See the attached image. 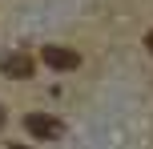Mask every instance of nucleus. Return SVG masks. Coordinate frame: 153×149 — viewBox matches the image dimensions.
Returning a JSON list of instances; mask_svg holds the SVG:
<instances>
[{"label":"nucleus","instance_id":"f257e3e1","mask_svg":"<svg viewBox=\"0 0 153 149\" xmlns=\"http://www.w3.org/2000/svg\"><path fill=\"white\" fill-rule=\"evenodd\" d=\"M40 61L48 64V69H56V73H69V69H81V53L69 44H48V48H40Z\"/></svg>","mask_w":153,"mask_h":149},{"label":"nucleus","instance_id":"f03ea898","mask_svg":"<svg viewBox=\"0 0 153 149\" xmlns=\"http://www.w3.org/2000/svg\"><path fill=\"white\" fill-rule=\"evenodd\" d=\"M24 129H28L36 141H56V137L65 133V125L56 117H48V113H28V117H24Z\"/></svg>","mask_w":153,"mask_h":149},{"label":"nucleus","instance_id":"7ed1b4c3","mask_svg":"<svg viewBox=\"0 0 153 149\" xmlns=\"http://www.w3.org/2000/svg\"><path fill=\"white\" fill-rule=\"evenodd\" d=\"M32 69H36V64H32V56L24 53V48H16V53H4V56H0V73H4V77L24 81V77H32Z\"/></svg>","mask_w":153,"mask_h":149},{"label":"nucleus","instance_id":"20e7f679","mask_svg":"<svg viewBox=\"0 0 153 149\" xmlns=\"http://www.w3.org/2000/svg\"><path fill=\"white\" fill-rule=\"evenodd\" d=\"M145 48H149V53H153V28L145 32Z\"/></svg>","mask_w":153,"mask_h":149},{"label":"nucleus","instance_id":"39448f33","mask_svg":"<svg viewBox=\"0 0 153 149\" xmlns=\"http://www.w3.org/2000/svg\"><path fill=\"white\" fill-rule=\"evenodd\" d=\"M0 125H4V105H0Z\"/></svg>","mask_w":153,"mask_h":149},{"label":"nucleus","instance_id":"423d86ee","mask_svg":"<svg viewBox=\"0 0 153 149\" xmlns=\"http://www.w3.org/2000/svg\"><path fill=\"white\" fill-rule=\"evenodd\" d=\"M8 149H28V145H8Z\"/></svg>","mask_w":153,"mask_h":149}]
</instances>
